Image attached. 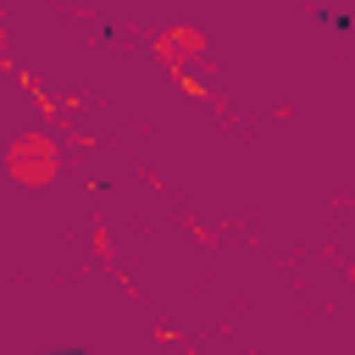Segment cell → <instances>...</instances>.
Here are the masks:
<instances>
[{"label": "cell", "instance_id": "obj_3", "mask_svg": "<svg viewBox=\"0 0 355 355\" xmlns=\"http://www.w3.org/2000/svg\"><path fill=\"white\" fill-rule=\"evenodd\" d=\"M44 355H83V349H44Z\"/></svg>", "mask_w": 355, "mask_h": 355}, {"label": "cell", "instance_id": "obj_1", "mask_svg": "<svg viewBox=\"0 0 355 355\" xmlns=\"http://www.w3.org/2000/svg\"><path fill=\"white\" fill-rule=\"evenodd\" d=\"M55 166H61V150H55L50 133H17V139L6 144V172H11L22 189H44V183L55 178Z\"/></svg>", "mask_w": 355, "mask_h": 355}, {"label": "cell", "instance_id": "obj_2", "mask_svg": "<svg viewBox=\"0 0 355 355\" xmlns=\"http://www.w3.org/2000/svg\"><path fill=\"white\" fill-rule=\"evenodd\" d=\"M161 50H166V61H189L200 50V28H166L161 33Z\"/></svg>", "mask_w": 355, "mask_h": 355}]
</instances>
